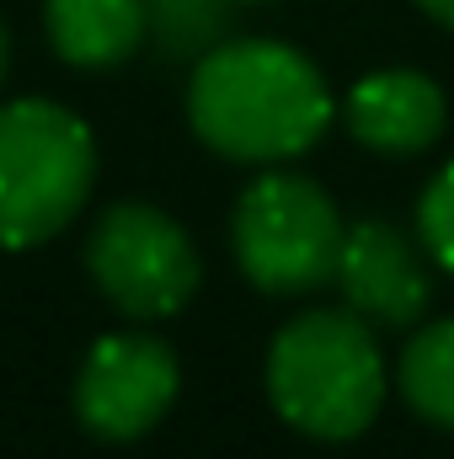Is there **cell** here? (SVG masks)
Wrapping results in <instances>:
<instances>
[{
  "label": "cell",
  "mask_w": 454,
  "mask_h": 459,
  "mask_svg": "<svg viewBox=\"0 0 454 459\" xmlns=\"http://www.w3.org/2000/svg\"><path fill=\"white\" fill-rule=\"evenodd\" d=\"M177 385L182 374H177L171 347L139 332H118V337H102L81 363L75 417L86 422V433L108 444H128L171 411Z\"/></svg>",
  "instance_id": "6"
},
{
  "label": "cell",
  "mask_w": 454,
  "mask_h": 459,
  "mask_svg": "<svg viewBox=\"0 0 454 459\" xmlns=\"http://www.w3.org/2000/svg\"><path fill=\"white\" fill-rule=\"evenodd\" d=\"M5 65H11V38H5V27H0V81H5Z\"/></svg>",
  "instance_id": "14"
},
{
  "label": "cell",
  "mask_w": 454,
  "mask_h": 459,
  "mask_svg": "<svg viewBox=\"0 0 454 459\" xmlns=\"http://www.w3.org/2000/svg\"><path fill=\"white\" fill-rule=\"evenodd\" d=\"M417 5H423L428 16H439L444 27H454V0H417Z\"/></svg>",
  "instance_id": "13"
},
{
  "label": "cell",
  "mask_w": 454,
  "mask_h": 459,
  "mask_svg": "<svg viewBox=\"0 0 454 459\" xmlns=\"http://www.w3.org/2000/svg\"><path fill=\"white\" fill-rule=\"evenodd\" d=\"M150 32L171 59H204L225 32V0H144Z\"/></svg>",
  "instance_id": "11"
},
{
  "label": "cell",
  "mask_w": 454,
  "mask_h": 459,
  "mask_svg": "<svg viewBox=\"0 0 454 459\" xmlns=\"http://www.w3.org/2000/svg\"><path fill=\"white\" fill-rule=\"evenodd\" d=\"M188 117L209 150L225 160H289L305 155L327 123H332V91L321 70L273 38H240L214 43L188 86Z\"/></svg>",
  "instance_id": "1"
},
{
  "label": "cell",
  "mask_w": 454,
  "mask_h": 459,
  "mask_svg": "<svg viewBox=\"0 0 454 459\" xmlns=\"http://www.w3.org/2000/svg\"><path fill=\"white\" fill-rule=\"evenodd\" d=\"M337 283L347 294V310H358L369 326H412L433 299V273L417 256V246L380 220L347 230Z\"/></svg>",
  "instance_id": "7"
},
{
  "label": "cell",
  "mask_w": 454,
  "mask_h": 459,
  "mask_svg": "<svg viewBox=\"0 0 454 459\" xmlns=\"http://www.w3.org/2000/svg\"><path fill=\"white\" fill-rule=\"evenodd\" d=\"M43 22H48L54 54L81 70L123 65L150 32L144 0H48Z\"/></svg>",
  "instance_id": "9"
},
{
  "label": "cell",
  "mask_w": 454,
  "mask_h": 459,
  "mask_svg": "<svg viewBox=\"0 0 454 459\" xmlns=\"http://www.w3.org/2000/svg\"><path fill=\"white\" fill-rule=\"evenodd\" d=\"M267 395L278 417L321 444L358 438L385 401V358L358 310L294 316L267 352Z\"/></svg>",
  "instance_id": "2"
},
{
  "label": "cell",
  "mask_w": 454,
  "mask_h": 459,
  "mask_svg": "<svg viewBox=\"0 0 454 459\" xmlns=\"http://www.w3.org/2000/svg\"><path fill=\"white\" fill-rule=\"evenodd\" d=\"M401 395L417 417L454 433V321L423 326L401 352Z\"/></svg>",
  "instance_id": "10"
},
{
  "label": "cell",
  "mask_w": 454,
  "mask_h": 459,
  "mask_svg": "<svg viewBox=\"0 0 454 459\" xmlns=\"http://www.w3.org/2000/svg\"><path fill=\"white\" fill-rule=\"evenodd\" d=\"M86 267L118 310L139 321L177 316L198 294V278H204L188 230L150 204L108 209L86 240Z\"/></svg>",
  "instance_id": "5"
},
{
  "label": "cell",
  "mask_w": 454,
  "mask_h": 459,
  "mask_svg": "<svg viewBox=\"0 0 454 459\" xmlns=\"http://www.w3.org/2000/svg\"><path fill=\"white\" fill-rule=\"evenodd\" d=\"M97 177V139L59 102L0 108V246L27 251L75 220Z\"/></svg>",
  "instance_id": "3"
},
{
  "label": "cell",
  "mask_w": 454,
  "mask_h": 459,
  "mask_svg": "<svg viewBox=\"0 0 454 459\" xmlns=\"http://www.w3.org/2000/svg\"><path fill=\"white\" fill-rule=\"evenodd\" d=\"M347 128L380 155H417L444 134V91L417 70H380L353 86Z\"/></svg>",
  "instance_id": "8"
},
{
  "label": "cell",
  "mask_w": 454,
  "mask_h": 459,
  "mask_svg": "<svg viewBox=\"0 0 454 459\" xmlns=\"http://www.w3.org/2000/svg\"><path fill=\"white\" fill-rule=\"evenodd\" d=\"M417 230H423V246L433 251V262L454 273V166H444L428 182V193L417 204Z\"/></svg>",
  "instance_id": "12"
},
{
  "label": "cell",
  "mask_w": 454,
  "mask_h": 459,
  "mask_svg": "<svg viewBox=\"0 0 454 459\" xmlns=\"http://www.w3.org/2000/svg\"><path fill=\"white\" fill-rule=\"evenodd\" d=\"M337 204L305 177H262L235 204V256L262 294H305L337 278L342 262Z\"/></svg>",
  "instance_id": "4"
}]
</instances>
